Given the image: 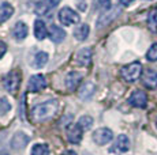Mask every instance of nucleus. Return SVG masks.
<instances>
[{
  "mask_svg": "<svg viewBox=\"0 0 157 155\" xmlns=\"http://www.w3.org/2000/svg\"><path fill=\"white\" fill-rule=\"evenodd\" d=\"M59 110V102L56 99H48L43 103H38L32 109V116L36 121L43 123L49 118H52L53 116Z\"/></svg>",
  "mask_w": 157,
  "mask_h": 155,
  "instance_id": "nucleus-1",
  "label": "nucleus"
},
{
  "mask_svg": "<svg viewBox=\"0 0 157 155\" xmlns=\"http://www.w3.org/2000/svg\"><path fill=\"white\" fill-rule=\"evenodd\" d=\"M120 75L128 83H132L142 75V64L140 61H132L130 64L124 65L120 70Z\"/></svg>",
  "mask_w": 157,
  "mask_h": 155,
  "instance_id": "nucleus-2",
  "label": "nucleus"
},
{
  "mask_svg": "<svg viewBox=\"0 0 157 155\" xmlns=\"http://www.w3.org/2000/svg\"><path fill=\"white\" fill-rule=\"evenodd\" d=\"M120 13H122V11H120L119 7H111L109 10L102 11V14L98 16L97 22H96V26H97L98 29L105 27V26H108L111 22H112V20L116 19V18L119 16Z\"/></svg>",
  "mask_w": 157,
  "mask_h": 155,
  "instance_id": "nucleus-3",
  "label": "nucleus"
},
{
  "mask_svg": "<svg viewBox=\"0 0 157 155\" xmlns=\"http://www.w3.org/2000/svg\"><path fill=\"white\" fill-rule=\"evenodd\" d=\"M59 20L62 22V25L71 26V25H77L81 20V18L78 15V13H75L70 7H63L59 11Z\"/></svg>",
  "mask_w": 157,
  "mask_h": 155,
  "instance_id": "nucleus-4",
  "label": "nucleus"
},
{
  "mask_svg": "<svg viewBox=\"0 0 157 155\" xmlns=\"http://www.w3.org/2000/svg\"><path fill=\"white\" fill-rule=\"evenodd\" d=\"M19 82H21V74L18 71H11L3 79V85L4 88L11 94H15L19 87Z\"/></svg>",
  "mask_w": 157,
  "mask_h": 155,
  "instance_id": "nucleus-5",
  "label": "nucleus"
},
{
  "mask_svg": "<svg viewBox=\"0 0 157 155\" xmlns=\"http://www.w3.org/2000/svg\"><path fill=\"white\" fill-rule=\"evenodd\" d=\"M113 139V132L109 128H98L93 132V140L98 146H105Z\"/></svg>",
  "mask_w": 157,
  "mask_h": 155,
  "instance_id": "nucleus-6",
  "label": "nucleus"
},
{
  "mask_svg": "<svg viewBox=\"0 0 157 155\" xmlns=\"http://www.w3.org/2000/svg\"><path fill=\"white\" fill-rule=\"evenodd\" d=\"M47 79L44 75L37 74V75H33L29 79V85H28V90L30 93H38V91H43L47 87Z\"/></svg>",
  "mask_w": 157,
  "mask_h": 155,
  "instance_id": "nucleus-7",
  "label": "nucleus"
},
{
  "mask_svg": "<svg viewBox=\"0 0 157 155\" xmlns=\"http://www.w3.org/2000/svg\"><path fill=\"white\" fill-rule=\"evenodd\" d=\"M83 129L79 124H70L67 127V139L72 144H78L82 140Z\"/></svg>",
  "mask_w": 157,
  "mask_h": 155,
  "instance_id": "nucleus-8",
  "label": "nucleus"
},
{
  "mask_svg": "<svg viewBox=\"0 0 157 155\" xmlns=\"http://www.w3.org/2000/svg\"><path fill=\"white\" fill-rule=\"evenodd\" d=\"M128 103L134 108H146V103H147V95L141 90H135L134 93L128 97Z\"/></svg>",
  "mask_w": 157,
  "mask_h": 155,
  "instance_id": "nucleus-9",
  "label": "nucleus"
},
{
  "mask_svg": "<svg viewBox=\"0 0 157 155\" xmlns=\"http://www.w3.org/2000/svg\"><path fill=\"white\" fill-rule=\"evenodd\" d=\"M59 3H60V0H43V2H40L37 4V7H36V14L41 15V16L48 15Z\"/></svg>",
  "mask_w": 157,
  "mask_h": 155,
  "instance_id": "nucleus-10",
  "label": "nucleus"
},
{
  "mask_svg": "<svg viewBox=\"0 0 157 155\" xmlns=\"http://www.w3.org/2000/svg\"><path fill=\"white\" fill-rule=\"evenodd\" d=\"M142 83L146 88L149 90H155L157 88V72L155 70H146L141 76Z\"/></svg>",
  "mask_w": 157,
  "mask_h": 155,
  "instance_id": "nucleus-11",
  "label": "nucleus"
},
{
  "mask_svg": "<svg viewBox=\"0 0 157 155\" xmlns=\"http://www.w3.org/2000/svg\"><path fill=\"white\" fill-rule=\"evenodd\" d=\"M130 150V140L126 135H119L115 140L111 151L112 153H127Z\"/></svg>",
  "mask_w": 157,
  "mask_h": 155,
  "instance_id": "nucleus-12",
  "label": "nucleus"
},
{
  "mask_svg": "<svg viewBox=\"0 0 157 155\" xmlns=\"http://www.w3.org/2000/svg\"><path fill=\"white\" fill-rule=\"evenodd\" d=\"M29 143V136L25 132H17L14 133L13 139H11V147L14 150H23Z\"/></svg>",
  "mask_w": 157,
  "mask_h": 155,
  "instance_id": "nucleus-13",
  "label": "nucleus"
},
{
  "mask_svg": "<svg viewBox=\"0 0 157 155\" xmlns=\"http://www.w3.org/2000/svg\"><path fill=\"white\" fill-rule=\"evenodd\" d=\"M75 61L77 64L82 65V67H87L92 63V49L90 48H82L78 50L77 56H75Z\"/></svg>",
  "mask_w": 157,
  "mask_h": 155,
  "instance_id": "nucleus-14",
  "label": "nucleus"
},
{
  "mask_svg": "<svg viewBox=\"0 0 157 155\" xmlns=\"http://www.w3.org/2000/svg\"><path fill=\"white\" fill-rule=\"evenodd\" d=\"M81 80H82V75H81L79 72H77V71H71V72H68L67 75H66V87H67L68 91H74L75 88L78 87V85L81 83Z\"/></svg>",
  "mask_w": 157,
  "mask_h": 155,
  "instance_id": "nucleus-15",
  "label": "nucleus"
},
{
  "mask_svg": "<svg viewBox=\"0 0 157 155\" xmlns=\"http://www.w3.org/2000/svg\"><path fill=\"white\" fill-rule=\"evenodd\" d=\"M96 93V85L92 82V80H87V82L82 83V86H81L79 88V98L83 101H87L90 99V98L93 97V94Z\"/></svg>",
  "mask_w": 157,
  "mask_h": 155,
  "instance_id": "nucleus-16",
  "label": "nucleus"
},
{
  "mask_svg": "<svg viewBox=\"0 0 157 155\" xmlns=\"http://www.w3.org/2000/svg\"><path fill=\"white\" fill-rule=\"evenodd\" d=\"M48 34H49V38H51V40H52L55 44L62 42V41L66 38V31L63 30L62 27L56 26V25H52V26H51V27H49V31H48Z\"/></svg>",
  "mask_w": 157,
  "mask_h": 155,
  "instance_id": "nucleus-17",
  "label": "nucleus"
},
{
  "mask_svg": "<svg viewBox=\"0 0 157 155\" xmlns=\"http://www.w3.org/2000/svg\"><path fill=\"white\" fill-rule=\"evenodd\" d=\"M34 35H36V38L40 40V41L45 40V37L48 35V29H47V26H45L44 20L36 19V22H34Z\"/></svg>",
  "mask_w": 157,
  "mask_h": 155,
  "instance_id": "nucleus-18",
  "label": "nucleus"
},
{
  "mask_svg": "<svg viewBox=\"0 0 157 155\" xmlns=\"http://www.w3.org/2000/svg\"><path fill=\"white\" fill-rule=\"evenodd\" d=\"M28 26L25 25L23 22H18L15 23L14 29H13V35L15 40H25L26 37H28Z\"/></svg>",
  "mask_w": 157,
  "mask_h": 155,
  "instance_id": "nucleus-19",
  "label": "nucleus"
},
{
  "mask_svg": "<svg viewBox=\"0 0 157 155\" xmlns=\"http://www.w3.org/2000/svg\"><path fill=\"white\" fill-rule=\"evenodd\" d=\"M14 14V7L7 2L0 3V23L10 19Z\"/></svg>",
  "mask_w": 157,
  "mask_h": 155,
  "instance_id": "nucleus-20",
  "label": "nucleus"
},
{
  "mask_svg": "<svg viewBox=\"0 0 157 155\" xmlns=\"http://www.w3.org/2000/svg\"><path fill=\"white\" fill-rule=\"evenodd\" d=\"M47 63H48V53L38 52V53H36L34 59H33L32 65L34 68H37V70H41V68L45 67V64H47Z\"/></svg>",
  "mask_w": 157,
  "mask_h": 155,
  "instance_id": "nucleus-21",
  "label": "nucleus"
},
{
  "mask_svg": "<svg viewBox=\"0 0 157 155\" xmlns=\"http://www.w3.org/2000/svg\"><path fill=\"white\" fill-rule=\"evenodd\" d=\"M89 33H90L89 26L87 25H81L74 30V37L77 38L78 41H85L87 38V35H89Z\"/></svg>",
  "mask_w": 157,
  "mask_h": 155,
  "instance_id": "nucleus-22",
  "label": "nucleus"
},
{
  "mask_svg": "<svg viewBox=\"0 0 157 155\" xmlns=\"http://www.w3.org/2000/svg\"><path fill=\"white\" fill-rule=\"evenodd\" d=\"M51 150L48 147V144H44V143H38V144H34L32 148V155H49Z\"/></svg>",
  "mask_w": 157,
  "mask_h": 155,
  "instance_id": "nucleus-23",
  "label": "nucleus"
},
{
  "mask_svg": "<svg viewBox=\"0 0 157 155\" xmlns=\"http://www.w3.org/2000/svg\"><path fill=\"white\" fill-rule=\"evenodd\" d=\"M147 26L152 31H157V10H152L147 15Z\"/></svg>",
  "mask_w": 157,
  "mask_h": 155,
  "instance_id": "nucleus-24",
  "label": "nucleus"
},
{
  "mask_svg": "<svg viewBox=\"0 0 157 155\" xmlns=\"http://www.w3.org/2000/svg\"><path fill=\"white\" fill-rule=\"evenodd\" d=\"M78 124L82 127V129L87 131L93 127V118L90 117V116H82V117L78 120Z\"/></svg>",
  "mask_w": 157,
  "mask_h": 155,
  "instance_id": "nucleus-25",
  "label": "nucleus"
},
{
  "mask_svg": "<svg viewBox=\"0 0 157 155\" xmlns=\"http://www.w3.org/2000/svg\"><path fill=\"white\" fill-rule=\"evenodd\" d=\"M10 110H11V103L8 102V99L0 97V116H4Z\"/></svg>",
  "mask_w": 157,
  "mask_h": 155,
  "instance_id": "nucleus-26",
  "label": "nucleus"
},
{
  "mask_svg": "<svg viewBox=\"0 0 157 155\" xmlns=\"http://www.w3.org/2000/svg\"><path fill=\"white\" fill-rule=\"evenodd\" d=\"M146 59L149 61H157V42L149 48V50L146 53Z\"/></svg>",
  "mask_w": 157,
  "mask_h": 155,
  "instance_id": "nucleus-27",
  "label": "nucleus"
},
{
  "mask_svg": "<svg viewBox=\"0 0 157 155\" xmlns=\"http://www.w3.org/2000/svg\"><path fill=\"white\" fill-rule=\"evenodd\" d=\"M98 7L102 8L104 11L111 8V0H98Z\"/></svg>",
  "mask_w": 157,
  "mask_h": 155,
  "instance_id": "nucleus-28",
  "label": "nucleus"
},
{
  "mask_svg": "<svg viewBox=\"0 0 157 155\" xmlns=\"http://www.w3.org/2000/svg\"><path fill=\"white\" fill-rule=\"evenodd\" d=\"M6 52H7V45H6V42L0 41V59L6 55Z\"/></svg>",
  "mask_w": 157,
  "mask_h": 155,
  "instance_id": "nucleus-29",
  "label": "nucleus"
},
{
  "mask_svg": "<svg viewBox=\"0 0 157 155\" xmlns=\"http://www.w3.org/2000/svg\"><path fill=\"white\" fill-rule=\"evenodd\" d=\"M132 2H134V0H119V3L122 5H130Z\"/></svg>",
  "mask_w": 157,
  "mask_h": 155,
  "instance_id": "nucleus-30",
  "label": "nucleus"
},
{
  "mask_svg": "<svg viewBox=\"0 0 157 155\" xmlns=\"http://www.w3.org/2000/svg\"><path fill=\"white\" fill-rule=\"evenodd\" d=\"M62 155H77V153H75V151H72V150H67V151H64Z\"/></svg>",
  "mask_w": 157,
  "mask_h": 155,
  "instance_id": "nucleus-31",
  "label": "nucleus"
},
{
  "mask_svg": "<svg viewBox=\"0 0 157 155\" xmlns=\"http://www.w3.org/2000/svg\"><path fill=\"white\" fill-rule=\"evenodd\" d=\"M0 155H8V154H0Z\"/></svg>",
  "mask_w": 157,
  "mask_h": 155,
  "instance_id": "nucleus-32",
  "label": "nucleus"
},
{
  "mask_svg": "<svg viewBox=\"0 0 157 155\" xmlns=\"http://www.w3.org/2000/svg\"><path fill=\"white\" fill-rule=\"evenodd\" d=\"M156 127H157V120H156Z\"/></svg>",
  "mask_w": 157,
  "mask_h": 155,
  "instance_id": "nucleus-33",
  "label": "nucleus"
}]
</instances>
